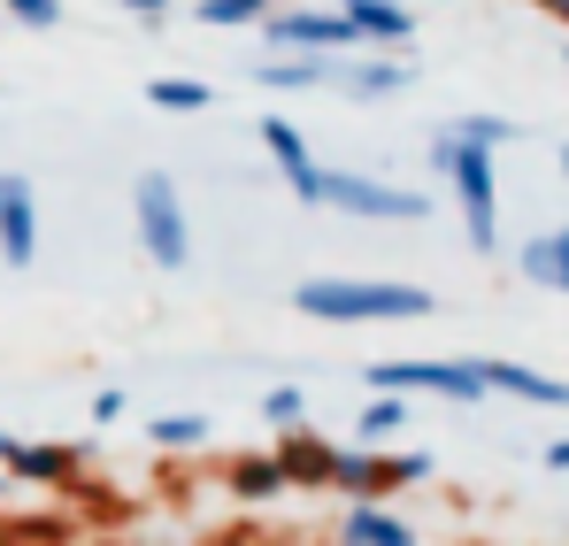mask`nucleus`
Segmentation results:
<instances>
[{"label": "nucleus", "instance_id": "9d476101", "mask_svg": "<svg viewBox=\"0 0 569 546\" xmlns=\"http://www.w3.org/2000/svg\"><path fill=\"white\" fill-rule=\"evenodd\" d=\"M339 16L355 23L362 54H408L416 47V8H400V0H339Z\"/></svg>", "mask_w": 569, "mask_h": 546}, {"label": "nucleus", "instance_id": "1a4fd4ad", "mask_svg": "<svg viewBox=\"0 0 569 546\" xmlns=\"http://www.w3.org/2000/svg\"><path fill=\"white\" fill-rule=\"evenodd\" d=\"M254 139H262V155L278 162V178L292 185V200H300V208H316V178H323V162H316L308 131H300L292 116H262V123H254Z\"/></svg>", "mask_w": 569, "mask_h": 546}, {"label": "nucleus", "instance_id": "f8f14e48", "mask_svg": "<svg viewBox=\"0 0 569 546\" xmlns=\"http://www.w3.org/2000/svg\"><path fill=\"white\" fill-rule=\"evenodd\" d=\"M339 62L347 54H262L254 86L262 92H339Z\"/></svg>", "mask_w": 569, "mask_h": 546}, {"label": "nucleus", "instance_id": "c756f323", "mask_svg": "<svg viewBox=\"0 0 569 546\" xmlns=\"http://www.w3.org/2000/svg\"><path fill=\"white\" fill-rule=\"evenodd\" d=\"M0 546H16V524H8V516H0Z\"/></svg>", "mask_w": 569, "mask_h": 546}, {"label": "nucleus", "instance_id": "423d86ee", "mask_svg": "<svg viewBox=\"0 0 569 546\" xmlns=\"http://www.w3.org/2000/svg\"><path fill=\"white\" fill-rule=\"evenodd\" d=\"M423 477H431V455H416V447H400V455H385V447H339L331 493H347V500H392V493H408Z\"/></svg>", "mask_w": 569, "mask_h": 546}, {"label": "nucleus", "instance_id": "0eeeda50", "mask_svg": "<svg viewBox=\"0 0 569 546\" xmlns=\"http://www.w3.org/2000/svg\"><path fill=\"white\" fill-rule=\"evenodd\" d=\"M262 47H270V54H362L355 23H347L339 8H278V16L262 23Z\"/></svg>", "mask_w": 569, "mask_h": 546}, {"label": "nucleus", "instance_id": "473e14b6", "mask_svg": "<svg viewBox=\"0 0 569 546\" xmlns=\"http://www.w3.org/2000/svg\"><path fill=\"white\" fill-rule=\"evenodd\" d=\"M562 70H569V54H562Z\"/></svg>", "mask_w": 569, "mask_h": 546}, {"label": "nucleus", "instance_id": "39448f33", "mask_svg": "<svg viewBox=\"0 0 569 546\" xmlns=\"http://www.w3.org/2000/svg\"><path fill=\"white\" fill-rule=\"evenodd\" d=\"M316 208H339V216H355V224H423V216H431V192L362 178V170H323V178H316Z\"/></svg>", "mask_w": 569, "mask_h": 546}, {"label": "nucleus", "instance_id": "cd10ccee", "mask_svg": "<svg viewBox=\"0 0 569 546\" xmlns=\"http://www.w3.org/2000/svg\"><path fill=\"white\" fill-rule=\"evenodd\" d=\"M123 8H131L139 23H162V16H170V0H123Z\"/></svg>", "mask_w": 569, "mask_h": 546}, {"label": "nucleus", "instance_id": "dca6fc26", "mask_svg": "<svg viewBox=\"0 0 569 546\" xmlns=\"http://www.w3.org/2000/svg\"><path fill=\"white\" fill-rule=\"evenodd\" d=\"M516 270L531 277L539 292H569V231H539L516 247Z\"/></svg>", "mask_w": 569, "mask_h": 546}, {"label": "nucleus", "instance_id": "a211bd4d", "mask_svg": "<svg viewBox=\"0 0 569 546\" xmlns=\"http://www.w3.org/2000/svg\"><path fill=\"white\" fill-rule=\"evenodd\" d=\"M223 485H231L239 500H278V493H292V477H284L278 455H239L223 469Z\"/></svg>", "mask_w": 569, "mask_h": 546}, {"label": "nucleus", "instance_id": "6ab92c4d", "mask_svg": "<svg viewBox=\"0 0 569 546\" xmlns=\"http://www.w3.org/2000/svg\"><path fill=\"white\" fill-rule=\"evenodd\" d=\"M400 431H408V400H400V393H370L362 416H355V447H385V439H400Z\"/></svg>", "mask_w": 569, "mask_h": 546}, {"label": "nucleus", "instance_id": "20e7f679", "mask_svg": "<svg viewBox=\"0 0 569 546\" xmlns=\"http://www.w3.org/2000/svg\"><path fill=\"white\" fill-rule=\"evenodd\" d=\"M370 393H431V400H455V408H477L485 400V369L477 355H408V363H370L362 369Z\"/></svg>", "mask_w": 569, "mask_h": 546}, {"label": "nucleus", "instance_id": "bb28decb", "mask_svg": "<svg viewBox=\"0 0 569 546\" xmlns=\"http://www.w3.org/2000/svg\"><path fill=\"white\" fill-rule=\"evenodd\" d=\"M539 461H547L555 477H569V439H547V447H539Z\"/></svg>", "mask_w": 569, "mask_h": 546}, {"label": "nucleus", "instance_id": "4be33fe9", "mask_svg": "<svg viewBox=\"0 0 569 546\" xmlns=\"http://www.w3.org/2000/svg\"><path fill=\"white\" fill-rule=\"evenodd\" d=\"M147 100H154L162 116H200L216 92L200 86V78H147Z\"/></svg>", "mask_w": 569, "mask_h": 546}, {"label": "nucleus", "instance_id": "b1692460", "mask_svg": "<svg viewBox=\"0 0 569 546\" xmlns=\"http://www.w3.org/2000/svg\"><path fill=\"white\" fill-rule=\"evenodd\" d=\"M455 131H462L470 147H485V155H500V147L516 139V123H508V116H455Z\"/></svg>", "mask_w": 569, "mask_h": 546}, {"label": "nucleus", "instance_id": "aec40b11", "mask_svg": "<svg viewBox=\"0 0 569 546\" xmlns=\"http://www.w3.org/2000/svg\"><path fill=\"white\" fill-rule=\"evenodd\" d=\"M208 31H262L270 16H278V0H200L192 8Z\"/></svg>", "mask_w": 569, "mask_h": 546}, {"label": "nucleus", "instance_id": "7ed1b4c3", "mask_svg": "<svg viewBox=\"0 0 569 546\" xmlns=\"http://www.w3.org/2000/svg\"><path fill=\"white\" fill-rule=\"evenodd\" d=\"M131 231H139L154 270H170V277L192 270V208L170 170H139V185H131Z\"/></svg>", "mask_w": 569, "mask_h": 546}, {"label": "nucleus", "instance_id": "2eb2a0df", "mask_svg": "<svg viewBox=\"0 0 569 546\" xmlns=\"http://www.w3.org/2000/svg\"><path fill=\"white\" fill-rule=\"evenodd\" d=\"M0 469H8L16 485H70V477L86 469V455H78V447H54V439H16Z\"/></svg>", "mask_w": 569, "mask_h": 546}, {"label": "nucleus", "instance_id": "4468645a", "mask_svg": "<svg viewBox=\"0 0 569 546\" xmlns=\"http://www.w3.org/2000/svg\"><path fill=\"white\" fill-rule=\"evenodd\" d=\"M339 546H423L416 539V524L408 516H392L385 500H347V516H339Z\"/></svg>", "mask_w": 569, "mask_h": 546}, {"label": "nucleus", "instance_id": "5701e85b", "mask_svg": "<svg viewBox=\"0 0 569 546\" xmlns=\"http://www.w3.org/2000/svg\"><path fill=\"white\" fill-rule=\"evenodd\" d=\"M254 416H262L270 431H308V393H300V385H270V393L254 400Z\"/></svg>", "mask_w": 569, "mask_h": 546}, {"label": "nucleus", "instance_id": "f257e3e1", "mask_svg": "<svg viewBox=\"0 0 569 546\" xmlns=\"http://www.w3.org/2000/svg\"><path fill=\"white\" fill-rule=\"evenodd\" d=\"M292 316H316V324H423V316H439V292L408 285V277H300Z\"/></svg>", "mask_w": 569, "mask_h": 546}, {"label": "nucleus", "instance_id": "9b49d317", "mask_svg": "<svg viewBox=\"0 0 569 546\" xmlns=\"http://www.w3.org/2000/svg\"><path fill=\"white\" fill-rule=\"evenodd\" d=\"M477 369H485V393H500V400H523V408H569V377H547V369L508 363V355H477Z\"/></svg>", "mask_w": 569, "mask_h": 546}, {"label": "nucleus", "instance_id": "f3484780", "mask_svg": "<svg viewBox=\"0 0 569 546\" xmlns=\"http://www.w3.org/2000/svg\"><path fill=\"white\" fill-rule=\"evenodd\" d=\"M278 461L292 485H331V469H339V447L331 439H316V431H284L278 439Z\"/></svg>", "mask_w": 569, "mask_h": 546}, {"label": "nucleus", "instance_id": "2f4dec72", "mask_svg": "<svg viewBox=\"0 0 569 546\" xmlns=\"http://www.w3.org/2000/svg\"><path fill=\"white\" fill-rule=\"evenodd\" d=\"M562 178H569V147H562Z\"/></svg>", "mask_w": 569, "mask_h": 546}, {"label": "nucleus", "instance_id": "7c9ffc66", "mask_svg": "<svg viewBox=\"0 0 569 546\" xmlns=\"http://www.w3.org/2000/svg\"><path fill=\"white\" fill-rule=\"evenodd\" d=\"M8 447H16V439H8V431H0V461H8Z\"/></svg>", "mask_w": 569, "mask_h": 546}, {"label": "nucleus", "instance_id": "c85d7f7f", "mask_svg": "<svg viewBox=\"0 0 569 546\" xmlns=\"http://www.w3.org/2000/svg\"><path fill=\"white\" fill-rule=\"evenodd\" d=\"M531 8H539V16H555V23L569 31V0H531Z\"/></svg>", "mask_w": 569, "mask_h": 546}, {"label": "nucleus", "instance_id": "a878e982", "mask_svg": "<svg viewBox=\"0 0 569 546\" xmlns=\"http://www.w3.org/2000/svg\"><path fill=\"white\" fill-rule=\"evenodd\" d=\"M123 408H131V400H123V385H100V393H93V424H116Z\"/></svg>", "mask_w": 569, "mask_h": 546}, {"label": "nucleus", "instance_id": "6e6552de", "mask_svg": "<svg viewBox=\"0 0 569 546\" xmlns=\"http://www.w3.org/2000/svg\"><path fill=\"white\" fill-rule=\"evenodd\" d=\"M0 262L8 270L39 262V192L23 170H0Z\"/></svg>", "mask_w": 569, "mask_h": 546}, {"label": "nucleus", "instance_id": "ddd939ff", "mask_svg": "<svg viewBox=\"0 0 569 546\" xmlns=\"http://www.w3.org/2000/svg\"><path fill=\"white\" fill-rule=\"evenodd\" d=\"M408 86H416L408 54H347L339 62V92L347 100H400Z\"/></svg>", "mask_w": 569, "mask_h": 546}, {"label": "nucleus", "instance_id": "393cba45", "mask_svg": "<svg viewBox=\"0 0 569 546\" xmlns=\"http://www.w3.org/2000/svg\"><path fill=\"white\" fill-rule=\"evenodd\" d=\"M8 23H23V31H54V23H62V0H8Z\"/></svg>", "mask_w": 569, "mask_h": 546}, {"label": "nucleus", "instance_id": "f03ea898", "mask_svg": "<svg viewBox=\"0 0 569 546\" xmlns=\"http://www.w3.org/2000/svg\"><path fill=\"white\" fill-rule=\"evenodd\" d=\"M431 170L455 185L470 255H500V155H485V147H470L455 123H439V131H431Z\"/></svg>", "mask_w": 569, "mask_h": 546}, {"label": "nucleus", "instance_id": "412c9836", "mask_svg": "<svg viewBox=\"0 0 569 546\" xmlns=\"http://www.w3.org/2000/svg\"><path fill=\"white\" fill-rule=\"evenodd\" d=\"M147 439H154L162 455H200V447H208V416H154Z\"/></svg>", "mask_w": 569, "mask_h": 546}]
</instances>
